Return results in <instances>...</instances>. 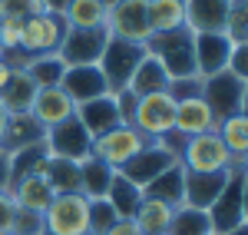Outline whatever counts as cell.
Here are the masks:
<instances>
[{"label":"cell","mask_w":248,"mask_h":235,"mask_svg":"<svg viewBox=\"0 0 248 235\" xmlns=\"http://www.w3.org/2000/svg\"><path fill=\"white\" fill-rule=\"evenodd\" d=\"M146 53L162 63L169 79L179 77H199L195 70V37L189 30H172V33H153L146 40Z\"/></svg>","instance_id":"1"},{"label":"cell","mask_w":248,"mask_h":235,"mask_svg":"<svg viewBox=\"0 0 248 235\" xmlns=\"http://www.w3.org/2000/svg\"><path fill=\"white\" fill-rule=\"evenodd\" d=\"M46 235H90V199L83 192H57L43 209Z\"/></svg>","instance_id":"2"},{"label":"cell","mask_w":248,"mask_h":235,"mask_svg":"<svg viewBox=\"0 0 248 235\" xmlns=\"http://www.w3.org/2000/svg\"><path fill=\"white\" fill-rule=\"evenodd\" d=\"M235 156L225 149V142L218 139V133H199V136L182 139L179 149V166L186 172H229Z\"/></svg>","instance_id":"3"},{"label":"cell","mask_w":248,"mask_h":235,"mask_svg":"<svg viewBox=\"0 0 248 235\" xmlns=\"http://www.w3.org/2000/svg\"><path fill=\"white\" fill-rule=\"evenodd\" d=\"M149 142H153V139H146L139 129L126 126V123H119V126L106 129L103 136H96L93 142H90V156L99 159V162H106L109 169L119 172V169H123L136 153H142Z\"/></svg>","instance_id":"4"},{"label":"cell","mask_w":248,"mask_h":235,"mask_svg":"<svg viewBox=\"0 0 248 235\" xmlns=\"http://www.w3.org/2000/svg\"><path fill=\"white\" fill-rule=\"evenodd\" d=\"M142 57H146V47L142 43H129V40H116V37L106 40V50H103V57L96 63L103 79H106V90L109 93L126 90Z\"/></svg>","instance_id":"5"},{"label":"cell","mask_w":248,"mask_h":235,"mask_svg":"<svg viewBox=\"0 0 248 235\" xmlns=\"http://www.w3.org/2000/svg\"><path fill=\"white\" fill-rule=\"evenodd\" d=\"M202 99H205V106L212 110L215 123L225 119V116H235V113H245L248 79L235 77L229 70H222L215 77H205V83H202Z\"/></svg>","instance_id":"6"},{"label":"cell","mask_w":248,"mask_h":235,"mask_svg":"<svg viewBox=\"0 0 248 235\" xmlns=\"http://www.w3.org/2000/svg\"><path fill=\"white\" fill-rule=\"evenodd\" d=\"M133 129H139L146 139H162L175 129V99L162 90V93H146L136 99L133 113Z\"/></svg>","instance_id":"7"},{"label":"cell","mask_w":248,"mask_h":235,"mask_svg":"<svg viewBox=\"0 0 248 235\" xmlns=\"http://www.w3.org/2000/svg\"><path fill=\"white\" fill-rule=\"evenodd\" d=\"M106 33L116 40H129V43H142L153 37L149 27V10L146 0H119L106 10Z\"/></svg>","instance_id":"8"},{"label":"cell","mask_w":248,"mask_h":235,"mask_svg":"<svg viewBox=\"0 0 248 235\" xmlns=\"http://www.w3.org/2000/svg\"><path fill=\"white\" fill-rule=\"evenodd\" d=\"M242 186H245V172H232L222 196L215 199V205L209 209L212 219V232L215 235H229L235 229H245V196H242Z\"/></svg>","instance_id":"9"},{"label":"cell","mask_w":248,"mask_h":235,"mask_svg":"<svg viewBox=\"0 0 248 235\" xmlns=\"http://www.w3.org/2000/svg\"><path fill=\"white\" fill-rule=\"evenodd\" d=\"M66 33V23L57 14H37V17L23 20V37H20V50L27 57H43V53H57Z\"/></svg>","instance_id":"10"},{"label":"cell","mask_w":248,"mask_h":235,"mask_svg":"<svg viewBox=\"0 0 248 235\" xmlns=\"http://www.w3.org/2000/svg\"><path fill=\"white\" fill-rule=\"evenodd\" d=\"M106 40H109L106 27H96V30H70L66 27L57 57L66 66H93V63H99L103 50H106Z\"/></svg>","instance_id":"11"},{"label":"cell","mask_w":248,"mask_h":235,"mask_svg":"<svg viewBox=\"0 0 248 235\" xmlns=\"http://www.w3.org/2000/svg\"><path fill=\"white\" fill-rule=\"evenodd\" d=\"M175 162H179V156L172 153L169 146H166L162 139H153L142 153H136V156L119 169V176H126L129 182H136L139 189H146L155 176H162V172H166L169 166H175Z\"/></svg>","instance_id":"12"},{"label":"cell","mask_w":248,"mask_h":235,"mask_svg":"<svg viewBox=\"0 0 248 235\" xmlns=\"http://www.w3.org/2000/svg\"><path fill=\"white\" fill-rule=\"evenodd\" d=\"M43 142H46L50 156L83 162V159H90V142L93 139H90V133L73 116V119H66V123H60V126H53V129H46L43 133Z\"/></svg>","instance_id":"13"},{"label":"cell","mask_w":248,"mask_h":235,"mask_svg":"<svg viewBox=\"0 0 248 235\" xmlns=\"http://www.w3.org/2000/svg\"><path fill=\"white\" fill-rule=\"evenodd\" d=\"M27 113L37 119L40 126H43V133H46V129H53V126H60V123L73 119L77 106H73V99L66 96L60 86H43V90H37V93H33L30 110H27Z\"/></svg>","instance_id":"14"},{"label":"cell","mask_w":248,"mask_h":235,"mask_svg":"<svg viewBox=\"0 0 248 235\" xmlns=\"http://www.w3.org/2000/svg\"><path fill=\"white\" fill-rule=\"evenodd\" d=\"M232 0H186V30L199 33H225Z\"/></svg>","instance_id":"15"},{"label":"cell","mask_w":248,"mask_h":235,"mask_svg":"<svg viewBox=\"0 0 248 235\" xmlns=\"http://www.w3.org/2000/svg\"><path fill=\"white\" fill-rule=\"evenodd\" d=\"M229 176L232 172H186V179H182V205L209 212L215 205V199L222 196Z\"/></svg>","instance_id":"16"},{"label":"cell","mask_w":248,"mask_h":235,"mask_svg":"<svg viewBox=\"0 0 248 235\" xmlns=\"http://www.w3.org/2000/svg\"><path fill=\"white\" fill-rule=\"evenodd\" d=\"M60 90L73 99V106L79 103H90L96 96H106V79L99 73V66H66L63 70V79H60Z\"/></svg>","instance_id":"17"},{"label":"cell","mask_w":248,"mask_h":235,"mask_svg":"<svg viewBox=\"0 0 248 235\" xmlns=\"http://www.w3.org/2000/svg\"><path fill=\"white\" fill-rule=\"evenodd\" d=\"M73 116H77V123L90 133V139L103 136L106 129L119 126V110H116V96L113 93L96 96V99H90V103H79Z\"/></svg>","instance_id":"18"},{"label":"cell","mask_w":248,"mask_h":235,"mask_svg":"<svg viewBox=\"0 0 248 235\" xmlns=\"http://www.w3.org/2000/svg\"><path fill=\"white\" fill-rule=\"evenodd\" d=\"M7 189H10V196H14V205H17V209L40 212V216H43V209H46L50 199H53V189H50V182H46L43 172H27V176L14 179Z\"/></svg>","instance_id":"19"},{"label":"cell","mask_w":248,"mask_h":235,"mask_svg":"<svg viewBox=\"0 0 248 235\" xmlns=\"http://www.w3.org/2000/svg\"><path fill=\"white\" fill-rule=\"evenodd\" d=\"M229 53H232V43L222 33H199L195 37V70L199 77H215L229 66Z\"/></svg>","instance_id":"20"},{"label":"cell","mask_w":248,"mask_h":235,"mask_svg":"<svg viewBox=\"0 0 248 235\" xmlns=\"http://www.w3.org/2000/svg\"><path fill=\"white\" fill-rule=\"evenodd\" d=\"M212 129H215V116H212V110L205 106L202 96L175 103V133L182 139L199 136V133H212Z\"/></svg>","instance_id":"21"},{"label":"cell","mask_w":248,"mask_h":235,"mask_svg":"<svg viewBox=\"0 0 248 235\" xmlns=\"http://www.w3.org/2000/svg\"><path fill=\"white\" fill-rule=\"evenodd\" d=\"M40 139H43V126H40L30 113H10V116H7L3 139H0V153H3V156H14V153L33 146Z\"/></svg>","instance_id":"22"},{"label":"cell","mask_w":248,"mask_h":235,"mask_svg":"<svg viewBox=\"0 0 248 235\" xmlns=\"http://www.w3.org/2000/svg\"><path fill=\"white\" fill-rule=\"evenodd\" d=\"M175 209H179V205H169V202L153 199V196H142V199H139V205H136V212H133V222H136V229H139V235L169 232Z\"/></svg>","instance_id":"23"},{"label":"cell","mask_w":248,"mask_h":235,"mask_svg":"<svg viewBox=\"0 0 248 235\" xmlns=\"http://www.w3.org/2000/svg\"><path fill=\"white\" fill-rule=\"evenodd\" d=\"M153 33H172L186 27V0H146Z\"/></svg>","instance_id":"24"},{"label":"cell","mask_w":248,"mask_h":235,"mask_svg":"<svg viewBox=\"0 0 248 235\" xmlns=\"http://www.w3.org/2000/svg\"><path fill=\"white\" fill-rule=\"evenodd\" d=\"M126 90H133L136 96H146V93H162V90H169V73L162 70V63L155 57H146L139 60V66H136L133 79H129V86Z\"/></svg>","instance_id":"25"},{"label":"cell","mask_w":248,"mask_h":235,"mask_svg":"<svg viewBox=\"0 0 248 235\" xmlns=\"http://www.w3.org/2000/svg\"><path fill=\"white\" fill-rule=\"evenodd\" d=\"M116 169H109L106 162H99V159H83L79 162V192L86 199H106V189H109V182H113Z\"/></svg>","instance_id":"26"},{"label":"cell","mask_w":248,"mask_h":235,"mask_svg":"<svg viewBox=\"0 0 248 235\" xmlns=\"http://www.w3.org/2000/svg\"><path fill=\"white\" fill-rule=\"evenodd\" d=\"M63 23L70 30H96L106 27V7L99 0H70L63 10Z\"/></svg>","instance_id":"27"},{"label":"cell","mask_w":248,"mask_h":235,"mask_svg":"<svg viewBox=\"0 0 248 235\" xmlns=\"http://www.w3.org/2000/svg\"><path fill=\"white\" fill-rule=\"evenodd\" d=\"M33 93H37L33 79L27 77L23 70H14L10 79H7V86L0 90V103H3V110H7V113H27Z\"/></svg>","instance_id":"28"},{"label":"cell","mask_w":248,"mask_h":235,"mask_svg":"<svg viewBox=\"0 0 248 235\" xmlns=\"http://www.w3.org/2000/svg\"><path fill=\"white\" fill-rule=\"evenodd\" d=\"M43 176L50 182L53 196L57 192H79V162H73V159L50 156L43 166Z\"/></svg>","instance_id":"29"},{"label":"cell","mask_w":248,"mask_h":235,"mask_svg":"<svg viewBox=\"0 0 248 235\" xmlns=\"http://www.w3.org/2000/svg\"><path fill=\"white\" fill-rule=\"evenodd\" d=\"M215 133H218V139L225 142V149H229L235 159L248 156V119H245V113L218 119V123H215Z\"/></svg>","instance_id":"30"},{"label":"cell","mask_w":248,"mask_h":235,"mask_svg":"<svg viewBox=\"0 0 248 235\" xmlns=\"http://www.w3.org/2000/svg\"><path fill=\"white\" fill-rule=\"evenodd\" d=\"M139 199H142V189H139L136 182H129L126 176L116 172L113 182H109V189H106V202L116 209V216H119V219H133Z\"/></svg>","instance_id":"31"},{"label":"cell","mask_w":248,"mask_h":235,"mask_svg":"<svg viewBox=\"0 0 248 235\" xmlns=\"http://www.w3.org/2000/svg\"><path fill=\"white\" fill-rule=\"evenodd\" d=\"M182 179H186V169L175 162V166H169L162 176H155L153 182L142 189V196L162 199V202H169V205H182Z\"/></svg>","instance_id":"32"},{"label":"cell","mask_w":248,"mask_h":235,"mask_svg":"<svg viewBox=\"0 0 248 235\" xmlns=\"http://www.w3.org/2000/svg\"><path fill=\"white\" fill-rule=\"evenodd\" d=\"M63 70H66V63H63L57 53H43V57H30V63H27L23 73L33 79L37 90H43V86H60Z\"/></svg>","instance_id":"33"},{"label":"cell","mask_w":248,"mask_h":235,"mask_svg":"<svg viewBox=\"0 0 248 235\" xmlns=\"http://www.w3.org/2000/svg\"><path fill=\"white\" fill-rule=\"evenodd\" d=\"M169 232L172 235H209L212 232V219H209V212H202V209L179 205L175 216H172Z\"/></svg>","instance_id":"34"},{"label":"cell","mask_w":248,"mask_h":235,"mask_svg":"<svg viewBox=\"0 0 248 235\" xmlns=\"http://www.w3.org/2000/svg\"><path fill=\"white\" fill-rule=\"evenodd\" d=\"M222 37L229 40L232 47L248 43V7H245V0H232V10H229L225 33H222Z\"/></svg>","instance_id":"35"},{"label":"cell","mask_w":248,"mask_h":235,"mask_svg":"<svg viewBox=\"0 0 248 235\" xmlns=\"http://www.w3.org/2000/svg\"><path fill=\"white\" fill-rule=\"evenodd\" d=\"M113 222H119L113 205L106 199H90V235H106Z\"/></svg>","instance_id":"36"},{"label":"cell","mask_w":248,"mask_h":235,"mask_svg":"<svg viewBox=\"0 0 248 235\" xmlns=\"http://www.w3.org/2000/svg\"><path fill=\"white\" fill-rule=\"evenodd\" d=\"M46 14L43 0H0V20H27Z\"/></svg>","instance_id":"37"},{"label":"cell","mask_w":248,"mask_h":235,"mask_svg":"<svg viewBox=\"0 0 248 235\" xmlns=\"http://www.w3.org/2000/svg\"><path fill=\"white\" fill-rule=\"evenodd\" d=\"M202 83H205L202 77H179V79H169V90L166 93L175 103L179 99H192V96H202Z\"/></svg>","instance_id":"38"},{"label":"cell","mask_w":248,"mask_h":235,"mask_svg":"<svg viewBox=\"0 0 248 235\" xmlns=\"http://www.w3.org/2000/svg\"><path fill=\"white\" fill-rule=\"evenodd\" d=\"M10 235H43V216L40 212H27V209H17L14 225H10Z\"/></svg>","instance_id":"39"},{"label":"cell","mask_w":248,"mask_h":235,"mask_svg":"<svg viewBox=\"0 0 248 235\" xmlns=\"http://www.w3.org/2000/svg\"><path fill=\"white\" fill-rule=\"evenodd\" d=\"M23 37V20H0V53H17Z\"/></svg>","instance_id":"40"},{"label":"cell","mask_w":248,"mask_h":235,"mask_svg":"<svg viewBox=\"0 0 248 235\" xmlns=\"http://www.w3.org/2000/svg\"><path fill=\"white\" fill-rule=\"evenodd\" d=\"M14 216H17V205H14V196L7 186H0V232H10L14 225Z\"/></svg>","instance_id":"41"},{"label":"cell","mask_w":248,"mask_h":235,"mask_svg":"<svg viewBox=\"0 0 248 235\" xmlns=\"http://www.w3.org/2000/svg\"><path fill=\"white\" fill-rule=\"evenodd\" d=\"M116 96V110H119V123H126V126H129V123H133V113H136V93L133 90H119V93H113Z\"/></svg>","instance_id":"42"},{"label":"cell","mask_w":248,"mask_h":235,"mask_svg":"<svg viewBox=\"0 0 248 235\" xmlns=\"http://www.w3.org/2000/svg\"><path fill=\"white\" fill-rule=\"evenodd\" d=\"M245 57H248V43H238V47H232V53H229V73H235V77H242L248 79V66H245Z\"/></svg>","instance_id":"43"},{"label":"cell","mask_w":248,"mask_h":235,"mask_svg":"<svg viewBox=\"0 0 248 235\" xmlns=\"http://www.w3.org/2000/svg\"><path fill=\"white\" fill-rule=\"evenodd\" d=\"M106 235H139V229H136L133 219H119V222H113V229Z\"/></svg>","instance_id":"44"},{"label":"cell","mask_w":248,"mask_h":235,"mask_svg":"<svg viewBox=\"0 0 248 235\" xmlns=\"http://www.w3.org/2000/svg\"><path fill=\"white\" fill-rule=\"evenodd\" d=\"M66 3H70V0H43V7H46V14H57V17H63V10H66Z\"/></svg>","instance_id":"45"},{"label":"cell","mask_w":248,"mask_h":235,"mask_svg":"<svg viewBox=\"0 0 248 235\" xmlns=\"http://www.w3.org/2000/svg\"><path fill=\"white\" fill-rule=\"evenodd\" d=\"M10 73H14V66H7V63H3V57H0V90L7 86V79H10Z\"/></svg>","instance_id":"46"},{"label":"cell","mask_w":248,"mask_h":235,"mask_svg":"<svg viewBox=\"0 0 248 235\" xmlns=\"http://www.w3.org/2000/svg\"><path fill=\"white\" fill-rule=\"evenodd\" d=\"M0 186H7V156L0 153Z\"/></svg>","instance_id":"47"},{"label":"cell","mask_w":248,"mask_h":235,"mask_svg":"<svg viewBox=\"0 0 248 235\" xmlns=\"http://www.w3.org/2000/svg\"><path fill=\"white\" fill-rule=\"evenodd\" d=\"M7 116H10V113H7L3 103H0V139H3V129H7Z\"/></svg>","instance_id":"48"},{"label":"cell","mask_w":248,"mask_h":235,"mask_svg":"<svg viewBox=\"0 0 248 235\" xmlns=\"http://www.w3.org/2000/svg\"><path fill=\"white\" fill-rule=\"evenodd\" d=\"M99 3H103V7H106V10H109V7H113V3H119V0H99Z\"/></svg>","instance_id":"49"},{"label":"cell","mask_w":248,"mask_h":235,"mask_svg":"<svg viewBox=\"0 0 248 235\" xmlns=\"http://www.w3.org/2000/svg\"><path fill=\"white\" fill-rule=\"evenodd\" d=\"M159 235H172V232H159Z\"/></svg>","instance_id":"50"},{"label":"cell","mask_w":248,"mask_h":235,"mask_svg":"<svg viewBox=\"0 0 248 235\" xmlns=\"http://www.w3.org/2000/svg\"><path fill=\"white\" fill-rule=\"evenodd\" d=\"M0 235H10V232H0Z\"/></svg>","instance_id":"51"},{"label":"cell","mask_w":248,"mask_h":235,"mask_svg":"<svg viewBox=\"0 0 248 235\" xmlns=\"http://www.w3.org/2000/svg\"><path fill=\"white\" fill-rule=\"evenodd\" d=\"M209 235H215V232H209Z\"/></svg>","instance_id":"52"},{"label":"cell","mask_w":248,"mask_h":235,"mask_svg":"<svg viewBox=\"0 0 248 235\" xmlns=\"http://www.w3.org/2000/svg\"><path fill=\"white\" fill-rule=\"evenodd\" d=\"M43 235H46V232H43Z\"/></svg>","instance_id":"53"}]
</instances>
